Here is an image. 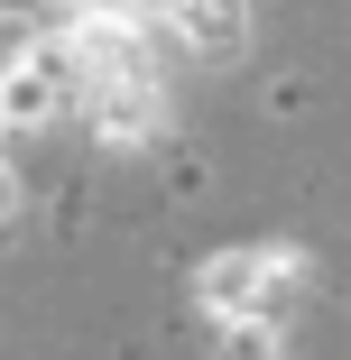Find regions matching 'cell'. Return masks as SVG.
<instances>
[{
    "label": "cell",
    "mask_w": 351,
    "mask_h": 360,
    "mask_svg": "<svg viewBox=\"0 0 351 360\" xmlns=\"http://www.w3.org/2000/svg\"><path fill=\"white\" fill-rule=\"evenodd\" d=\"M65 93H75V65L56 56V37L46 46H19L10 37V65H0V120H10V129H37V120L65 111Z\"/></svg>",
    "instance_id": "cell-2"
},
{
    "label": "cell",
    "mask_w": 351,
    "mask_h": 360,
    "mask_svg": "<svg viewBox=\"0 0 351 360\" xmlns=\"http://www.w3.org/2000/svg\"><path fill=\"white\" fill-rule=\"evenodd\" d=\"M158 19L176 28V46H194V65H231L250 46V0H167Z\"/></svg>",
    "instance_id": "cell-3"
},
{
    "label": "cell",
    "mask_w": 351,
    "mask_h": 360,
    "mask_svg": "<svg viewBox=\"0 0 351 360\" xmlns=\"http://www.w3.org/2000/svg\"><path fill=\"white\" fill-rule=\"evenodd\" d=\"M10 212H19V194H10V176H0V222H10Z\"/></svg>",
    "instance_id": "cell-5"
},
{
    "label": "cell",
    "mask_w": 351,
    "mask_h": 360,
    "mask_svg": "<svg viewBox=\"0 0 351 360\" xmlns=\"http://www.w3.org/2000/svg\"><path fill=\"white\" fill-rule=\"evenodd\" d=\"M222 360H277V323H213Z\"/></svg>",
    "instance_id": "cell-4"
},
{
    "label": "cell",
    "mask_w": 351,
    "mask_h": 360,
    "mask_svg": "<svg viewBox=\"0 0 351 360\" xmlns=\"http://www.w3.org/2000/svg\"><path fill=\"white\" fill-rule=\"evenodd\" d=\"M305 277V250H222L194 277V305L213 323H277V296Z\"/></svg>",
    "instance_id": "cell-1"
}]
</instances>
